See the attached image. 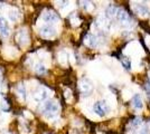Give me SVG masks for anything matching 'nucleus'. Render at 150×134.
Wrapping results in <instances>:
<instances>
[{
    "label": "nucleus",
    "mask_w": 150,
    "mask_h": 134,
    "mask_svg": "<svg viewBox=\"0 0 150 134\" xmlns=\"http://www.w3.org/2000/svg\"><path fill=\"white\" fill-rule=\"evenodd\" d=\"M80 88H81L82 93L84 95H90L92 93V91H93V86H92V83L88 79L84 78V79H82V82L80 83Z\"/></svg>",
    "instance_id": "4"
},
{
    "label": "nucleus",
    "mask_w": 150,
    "mask_h": 134,
    "mask_svg": "<svg viewBox=\"0 0 150 134\" xmlns=\"http://www.w3.org/2000/svg\"><path fill=\"white\" fill-rule=\"evenodd\" d=\"M42 112L43 114L46 115L47 117H53L57 114L58 112V105L56 102L54 101H47L46 103H44L43 107H42Z\"/></svg>",
    "instance_id": "1"
},
{
    "label": "nucleus",
    "mask_w": 150,
    "mask_h": 134,
    "mask_svg": "<svg viewBox=\"0 0 150 134\" xmlns=\"http://www.w3.org/2000/svg\"><path fill=\"white\" fill-rule=\"evenodd\" d=\"M141 134H147V133H146V132H142V133H141Z\"/></svg>",
    "instance_id": "21"
},
{
    "label": "nucleus",
    "mask_w": 150,
    "mask_h": 134,
    "mask_svg": "<svg viewBox=\"0 0 150 134\" xmlns=\"http://www.w3.org/2000/svg\"><path fill=\"white\" fill-rule=\"evenodd\" d=\"M47 96H48L47 89L44 88V87H39V88L36 89V92L34 94V98L37 102H43V101H45L47 98Z\"/></svg>",
    "instance_id": "6"
},
{
    "label": "nucleus",
    "mask_w": 150,
    "mask_h": 134,
    "mask_svg": "<svg viewBox=\"0 0 150 134\" xmlns=\"http://www.w3.org/2000/svg\"><path fill=\"white\" fill-rule=\"evenodd\" d=\"M17 91H18V94L19 96L23 98V100H25L26 98V89H25V86L24 85H19L18 88H17Z\"/></svg>",
    "instance_id": "16"
},
{
    "label": "nucleus",
    "mask_w": 150,
    "mask_h": 134,
    "mask_svg": "<svg viewBox=\"0 0 150 134\" xmlns=\"http://www.w3.org/2000/svg\"><path fill=\"white\" fill-rule=\"evenodd\" d=\"M137 11L140 15H142V16H149L150 15L149 8L147 6H144V5H141V4L137 5Z\"/></svg>",
    "instance_id": "11"
},
{
    "label": "nucleus",
    "mask_w": 150,
    "mask_h": 134,
    "mask_svg": "<svg viewBox=\"0 0 150 134\" xmlns=\"http://www.w3.org/2000/svg\"><path fill=\"white\" fill-rule=\"evenodd\" d=\"M93 111L99 116H105L109 113V106L104 101H100L93 105Z\"/></svg>",
    "instance_id": "2"
},
{
    "label": "nucleus",
    "mask_w": 150,
    "mask_h": 134,
    "mask_svg": "<svg viewBox=\"0 0 150 134\" xmlns=\"http://www.w3.org/2000/svg\"><path fill=\"white\" fill-rule=\"evenodd\" d=\"M86 40H88V46H91V47H95L96 44H98V38H96V36H95V35H92V34L88 35Z\"/></svg>",
    "instance_id": "12"
},
{
    "label": "nucleus",
    "mask_w": 150,
    "mask_h": 134,
    "mask_svg": "<svg viewBox=\"0 0 150 134\" xmlns=\"http://www.w3.org/2000/svg\"><path fill=\"white\" fill-rule=\"evenodd\" d=\"M1 77H2V70L0 69V79H1Z\"/></svg>",
    "instance_id": "20"
},
{
    "label": "nucleus",
    "mask_w": 150,
    "mask_h": 134,
    "mask_svg": "<svg viewBox=\"0 0 150 134\" xmlns=\"http://www.w3.org/2000/svg\"><path fill=\"white\" fill-rule=\"evenodd\" d=\"M9 34H10V29L8 26V21L6 18L0 17V35L4 37H7Z\"/></svg>",
    "instance_id": "7"
},
{
    "label": "nucleus",
    "mask_w": 150,
    "mask_h": 134,
    "mask_svg": "<svg viewBox=\"0 0 150 134\" xmlns=\"http://www.w3.org/2000/svg\"><path fill=\"white\" fill-rule=\"evenodd\" d=\"M132 105L134 106V109H142V106H144V104H142V100H141V96L139 95V94H136V95L133 96V98H132Z\"/></svg>",
    "instance_id": "10"
},
{
    "label": "nucleus",
    "mask_w": 150,
    "mask_h": 134,
    "mask_svg": "<svg viewBox=\"0 0 150 134\" xmlns=\"http://www.w3.org/2000/svg\"><path fill=\"white\" fill-rule=\"evenodd\" d=\"M132 124H133L134 126L140 125V124H141V119H140V117H134V119H133V121H132Z\"/></svg>",
    "instance_id": "19"
},
{
    "label": "nucleus",
    "mask_w": 150,
    "mask_h": 134,
    "mask_svg": "<svg viewBox=\"0 0 150 134\" xmlns=\"http://www.w3.org/2000/svg\"><path fill=\"white\" fill-rule=\"evenodd\" d=\"M144 89H146V92H147L148 96L150 97V81H149V79L146 82V85H144Z\"/></svg>",
    "instance_id": "18"
},
{
    "label": "nucleus",
    "mask_w": 150,
    "mask_h": 134,
    "mask_svg": "<svg viewBox=\"0 0 150 134\" xmlns=\"http://www.w3.org/2000/svg\"><path fill=\"white\" fill-rule=\"evenodd\" d=\"M39 32H40V35H42L43 37L48 38V37H53V36L56 34V29H55L53 26L45 25L40 28V30H39Z\"/></svg>",
    "instance_id": "5"
},
{
    "label": "nucleus",
    "mask_w": 150,
    "mask_h": 134,
    "mask_svg": "<svg viewBox=\"0 0 150 134\" xmlns=\"http://www.w3.org/2000/svg\"><path fill=\"white\" fill-rule=\"evenodd\" d=\"M43 19L46 21V22H54V21H57L58 20V16L56 15V13L52 11V10H47L45 11L44 15H43Z\"/></svg>",
    "instance_id": "8"
},
{
    "label": "nucleus",
    "mask_w": 150,
    "mask_h": 134,
    "mask_svg": "<svg viewBox=\"0 0 150 134\" xmlns=\"http://www.w3.org/2000/svg\"><path fill=\"white\" fill-rule=\"evenodd\" d=\"M117 18L119 20L121 24H123V25H128V24H130V21H131V17H130V15L128 13V11H125V9H119L118 8V11H117Z\"/></svg>",
    "instance_id": "3"
},
{
    "label": "nucleus",
    "mask_w": 150,
    "mask_h": 134,
    "mask_svg": "<svg viewBox=\"0 0 150 134\" xmlns=\"http://www.w3.org/2000/svg\"><path fill=\"white\" fill-rule=\"evenodd\" d=\"M20 17V15H19V11L18 10H16V9H13L11 10L10 13H9V18L11 20H17Z\"/></svg>",
    "instance_id": "17"
},
{
    "label": "nucleus",
    "mask_w": 150,
    "mask_h": 134,
    "mask_svg": "<svg viewBox=\"0 0 150 134\" xmlns=\"http://www.w3.org/2000/svg\"><path fill=\"white\" fill-rule=\"evenodd\" d=\"M121 63L125 69H131V62L128 57H121Z\"/></svg>",
    "instance_id": "14"
},
{
    "label": "nucleus",
    "mask_w": 150,
    "mask_h": 134,
    "mask_svg": "<svg viewBox=\"0 0 150 134\" xmlns=\"http://www.w3.org/2000/svg\"><path fill=\"white\" fill-rule=\"evenodd\" d=\"M117 11H118V8L115 6H113V5H111V6L108 7V9H106V16L108 17H112L114 15H117Z\"/></svg>",
    "instance_id": "13"
},
{
    "label": "nucleus",
    "mask_w": 150,
    "mask_h": 134,
    "mask_svg": "<svg viewBox=\"0 0 150 134\" xmlns=\"http://www.w3.org/2000/svg\"><path fill=\"white\" fill-rule=\"evenodd\" d=\"M35 70H36V73H38V74H45V73L47 72L46 67H45L43 64H36V66H35Z\"/></svg>",
    "instance_id": "15"
},
{
    "label": "nucleus",
    "mask_w": 150,
    "mask_h": 134,
    "mask_svg": "<svg viewBox=\"0 0 150 134\" xmlns=\"http://www.w3.org/2000/svg\"><path fill=\"white\" fill-rule=\"evenodd\" d=\"M16 39L20 45H25L28 43V35L26 32L25 29H20L17 35H16Z\"/></svg>",
    "instance_id": "9"
}]
</instances>
